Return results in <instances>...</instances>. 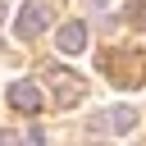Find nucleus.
<instances>
[{
	"instance_id": "f257e3e1",
	"label": "nucleus",
	"mask_w": 146,
	"mask_h": 146,
	"mask_svg": "<svg viewBox=\"0 0 146 146\" xmlns=\"http://www.w3.org/2000/svg\"><path fill=\"white\" fill-rule=\"evenodd\" d=\"M100 68H105L110 82L123 87V91L146 87V55H141V50H105V55H100Z\"/></svg>"
},
{
	"instance_id": "f03ea898",
	"label": "nucleus",
	"mask_w": 146,
	"mask_h": 146,
	"mask_svg": "<svg viewBox=\"0 0 146 146\" xmlns=\"http://www.w3.org/2000/svg\"><path fill=\"white\" fill-rule=\"evenodd\" d=\"M50 23H55L50 0H27V5H23V14H18V27H14V32H18L23 41H32V36H41Z\"/></svg>"
},
{
	"instance_id": "7ed1b4c3",
	"label": "nucleus",
	"mask_w": 146,
	"mask_h": 146,
	"mask_svg": "<svg viewBox=\"0 0 146 146\" xmlns=\"http://www.w3.org/2000/svg\"><path fill=\"white\" fill-rule=\"evenodd\" d=\"M9 105L23 110V114H41V110H46V91H41L32 78H18V82H9Z\"/></svg>"
},
{
	"instance_id": "20e7f679",
	"label": "nucleus",
	"mask_w": 146,
	"mask_h": 146,
	"mask_svg": "<svg viewBox=\"0 0 146 146\" xmlns=\"http://www.w3.org/2000/svg\"><path fill=\"white\" fill-rule=\"evenodd\" d=\"M137 123H141V114L132 105H114V110H105V114L91 119V132H132Z\"/></svg>"
},
{
	"instance_id": "39448f33",
	"label": "nucleus",
	"mask_w": 146,
	"mask_h": 146,
	"mask_svg": "<svg viewBox=\"0 0 146 146\" xmlns=\"http://www.w3.org/2000/svg\"><path fill=\"white\" fill-rule=\"evenodd\" d=\"M41 73H46V78H50V82H55V91H59V110H68V105H73V100H82V96H87V87H82V82H78V78H68V73H64V68H59V64H46V68H41Z\"/></svg>"
},
{
	"instance_id": "423d86ee",
	"label": "nucleus",
	"mask_w": 146,
	"mask_h": 146,
	"mask_svg": "<svg viewBox=\"0 0 146 146\" xmlns=\"http://www.w3.org/2000/svg\"><path fill=\"white\" fill-rule=\"evenodd\" d=\"M55 46H59V55H82V50H87V23H82V18H68V23L59 27Z\"/></svg>"
},
{
	"instance_id": "0eeeda50",
	"label": "nucleus",
	"mask_w": 146,
	"mask_h": 146,
	"mask_svg": "<svg viewBox=\"0 0 146 146\" xmlns=\"http://www.w3.org/2000/svg\"><path fill=\"white\" fill-rule=\"evenodd\" d=\"M128 23L132 27H146V0H128Z\"/></svg>"
},
{
	"instance_id": "6e6552de",
	"label": "nucleus",
	"mask_w": 146,
	"mask_h": 146,
	"mask_svg": "<svg viewBox=\"0 0 146 146\" xmlns=\"http://www.w3.org/2000/svg\"><path fill=\"white\" fill-rule=\"evenodd\" d=\"M23 141H27V146H46V132H41V128H27Z\"/></svg>"
},
{
	"instance_id": "1a4fd4ad",
	"label": "nucleus",
	"mask_w": 146,
	"mask_h": 146,
	"mask_svg": "<svg viewBox=\"0 0 146 146\" xmlns=\"http://www.w3.org/2000/svg\"><path fill=\"white\" fill-rule=\"evenodd\" d=\"M0 146H18V132H0Z\"/></svg>"
}]
</instances>
